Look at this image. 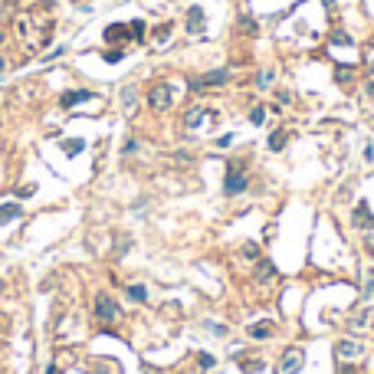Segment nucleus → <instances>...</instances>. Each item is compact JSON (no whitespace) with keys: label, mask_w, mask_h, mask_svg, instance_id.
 I'll list each match as a JSON object with an SVG mask.
<instances>
[{"label":"nucleus","mask_w":374,"mask_h":374,"mask_svg":"<svg viewBox=\"0 0 374 374\" xmlns=\"http://www.w3.org/2000/svg\"><path fill=\"white\" fill-rule=\"evenodd\" d=\"M368 95H374V82H368Z\"/></svg>","instance_id":"obj_24"},{"label":"nucleus","mask_w":374,"mask_h":374,"mask_svg":"<svg viewBox=\"0 0 374 374\" xmlns=\"http://www.w3.org/2000/svg\"><path fill=\"white\" fill-rule=\"evenodd\" d=\"M204 118H207V109H190L184 121H187V128H197V125H200Z\"/></svg>","instance_id":"obj_9"},{"label":"nucleus","mask_w":374,"mask_h":374,"mask_svg":"<svg viewBox=\"0 0 374 374\" xmlns=\"http://www.w3.org/2000/svg\"><path fill=\"white\" fill-rule=\"evenodd\" d=\"M269 148H273V151H282V148H286V132H273L269 135Z\"/></svg>","instance_id":"obj_12"},{"label":"nucleus","mask_w":374,"mask_h":374,"mask_svg":"<svg viewBox=\"0 0 374 374\" xmlns=\"http://www.w3.org/2000/svg\"><path fill=\"white\" fill-rule=\"evenodd\" d=\"M338 354L341 358H358V354H361V345H358V341H338Z\"/></svg>","instance_id":"obj_7"},{"label":"nucleus","mask_w":374,"mask_h":374,"mask_svg":"<svg viewBox=\"0 0 374 374\" xmlns=\"http://www.w3.org/2000/svg\"><path fill=\"white\" fill-rule=\"evenodd\" d=\"M197 361H200V368H210V364H213V358H210V354H200Z\"/></svg>","instance_id":"obj_22"},{"label":"nucleus","mask_w":374,"mask_h":374,"mask_svg":"<svg viewBox=\"0 0 374 374\" xmlns=\"http://www.w3.org/2000/svg\"><path fill=\"white\" fill-rule=\"evenodd\" d=\"M0 43H3V33H0Z\"/></svg>","instance_id":"obj_27"},{"label":"nucleus","mask_w":374,"mask_h":374,"mask_svg":"<svg viewBox=\"0 0 374 374\" xmlns=\"http://www.w3.org/2000/svg\"><path fill=\"white\" fill-rule=\"evenodd\" d=\"M89 92H66L63 95V109H72V105H79V102H86Z\"/></svg>","instance_id":"obj_10"},{"label":"nucleus","mask_w":374,"mask_h":374,"mask_svg":"<svg viewBox=\"0 0 374 374\" xmlns=\"http://www.w3.org/2000/svg\"><path fill=\"white\" fill-rule=\"evenodd\" d=\"M223 190H227V194H243V190H246V174H240L236 167H230V171H227V181H223Z\"/></svg>","instance_id":"obj_4"},{"label":"nucleus","mask_w":374,"mask_h":374,"mask_svg":"<svg viewBox=\"0 0 374 374\" xmlns=\"http://www.w3.org/2000/svg\"><path fill=\"white\" fill-rule=\"evenodd\" d=\"M223 82H230V69H217V72H207V76L194 79L190 89H210V86H223Z\"/></svg>","instance_id":"obj_3"},{"label":"nucleus","mask_w":374,"mask_h":374,"mask_svg":"<svg viewBox=\"0 0 374 374\" xmlns=\"http://www.w3.org/2000/svg\"><path fill=\"white\" fill-rule=\"evenodd\" d=\"M0 69H3V56H0Z\"/></svg>","instance_id":"obj_25"},{"label":"nucleus","mask_w":374,"mask_h":374,"mask_svg":"<svg viewBox=\"0 0 374 374\" xmlns=\"http://www.w3.org/2000/svg\"><path fill=\"white\" fill-rule=\"evenodd\" d=\"M263 118H266V109H253V112H250V121H253V125H263Z\"/></svg>","instance_id":"obj_19"},{"label":"nucleus","mask_w":374,"mask_h":374,"mask_svg":"<svg viewBox=\"0 0 374 374\" xmlns=\"http://www.w3.org/2000/svg\"><path fill=\"white\" fill-rule=\"evenodd\" d=\"M128 296H132L135 302H144V299H148V289L138 282V286H128Z\"/></svg>","instance_id":"obj_14"},{"label":"nucleus","mask_w":374,"mask_h":374,"mask_svg":"<svg viewBox=\"0 0 374 374\" xmlns=\"http://www.w3.org/2000/svg\"><path fill=\"white\" fill-rule=\"evenodd\" d=\"M250 335H253V338H266V335H269V325H250Z\"/></svg>","instance_id":"obj_18"},{"label":"nucleus","mask_w":374,"mask_h":374,"mask_svg":"<svg viewBox=\"0 0 374 374\" xmlns=\"http://www.w3.org/2000/svg\"><path fill=\"white\" fill-rule=\"evenodd\" d=\"M95 312H99L102 322H118V315H121L112 296H95Z\"/></svg>","instance_id":"obj_2"},{"label":"nucleus","mask_w":374,"mask_h":374,"mask_svg":"<svg viewBox=\"0 0 374 374\" xmlns=\"http://www.w3.org/2000/svg\"><path fill=\"white\" fill-rule=\"evenodd\" d=\"M200 30H204V10L190 7L187 10V33H200Z\"/></svg>","instance_id":"obj_6"},{"label":"nucleus","mask_w":374,"mask_h":374,"mask_svg":"<svg viewBox=\"0 0 374 374\" xmlns=\"http://www.w3.org/2000/svg\"><path fill=\"white\" fill-rule=\"evenodd\" d=\"M273 276H276V266L273 263H259V266H256V279H259V282L273 279Z\"/></svg>","instance_id":"obj_11"},{"label":"nucleus","mask_w":374,"mask_h":374,"mask_svg":"<svg viewBox=\"0 0 374 374\" xmlns=\"http://www.w3.org/2000/svg\"><path fill=\"white\" fill-rule=\"evenodd\" d=\"M171 102H174V92H171V86H154L151 89V95H148V105H151L154 112H164V109H171Z\"/></svg>","instance_id":"obj_1"},{"label":"nucleus","mask_w":374,"mask_h":374,"mask_svg":"<svg viewBox=\"0 0 374 374\" xmlns=\"http://www.w3.org/2000/svg\"><path fill=\"white\" fill-rule=\"evenodd\" d=\"M20 217V207L17 204H0V223H13Z\"/></svg>","instance_id":"obj_8"},{"label":"nucleus","mask_w":374,"mask_h":374,"mask_svg":"<svg viewBox=\"0 0 374 374\" xmlns=\"http://www.w3.org/2000/svg\"><path fill=\"white\" fill-rule=\"evenodd\" d=\"M354 223H358V227H364V223H368V207H364V204L354 210Z\"/></svg>","instance_id":"obj_17"},{"label":"nucleus","mask_w":374,"mask_h":374,"mask_svg":"<svg viewBox=\"0 0 374 374\" xmlns=\"http://www.w3.org/2000/svg\"><path fill=\"white\" fill-rule=\"evenodd\" d=\"M273 79H276V72H269V69H266V72H259V76H256V86H259V89H266L269 82H273Z\"/></svg>","instance_id":"obj_16"},{"label":"nucleus","mask_w":374,"mask_h":374,"mask_svg":"<svg viewBox=\"0 0 374 374\" xmlns=\"http://www.w3.org/2000/svg\"><path fill=\"white\" fill-rule=\"evenodd\" d=\"M302 361H305L302 348H292V351H286V358H282V374H296L299 368H302Z\"/></svg>","instance_id":"obj_5"},{"label":"nucleus","mask_w":374,"mask_h":374,"mask_svg":"<svg viewBox=\"0 0 374 374\" xmlns=\"http://www.w3.org/2000/svg\"><path fill=\"white\" fill-rule=\"evenodd\" d=\"M82 151V141H66V154H76Z\"/></svg>","instance_id":"obj_21"},{"label":"nucleus","mask_w":374,"mask_h":374,"mask_svg":"<svg viewBox=\"0 0 374 374\" xmlns=\"http://www.w3.org/2000/svg\"><path fill=\"white\" fill-rule=\"evenodd\" d=\"M128 33H132L135 40H141V36H144V23H141V20H135V23H128Z\"/></svg>","instance_id":"obj_15"},{"label":"nucleus","mask_w":374,"mask_h":374,"mask_svg":"<svg viewBox=\"0 0 374 374\" xmlns=\"http://www.w3.org/2000/svg\"><path fill=\"white\" fill-rule=\"evenodd\" d=\"M240 26H243V30H246V33H256V23L250 20V17H243V20H240Z\"/></svg>","instance_id":"obj_20"},{"label":"nucleus","mask_w":374,"mask_h":374,"mask_svg":"<svg viewBox=\"0 0 374 374\" xmlns=\"http://www.w3.org/2000/svg\"><path fill=\"white\" fill-rule=\"evenodd\" d=\"M46 374H59V371H56V364H49V368H46Z\"/></svg>","instance_id":"obj_23"},{"label":"nucleus","mask_w":374,"mask_h":374,"mask_svg":"<svg viewBox=\"0 0 374 374\" xmlns=\"http://www.w3.org/2000/svg\"><path fill=\"white\" fill-rule=\"evenodd\" d=\"M125 30H128V26L115 23V26H109V30H105V40H109V43H115V40H121V36H125Z\"/></svg>","instance_id":"obj_13"},{"label":"nucleus","mask_w":374,"mask_h":374,"mask_svg":"<svg viewBox=\"0 0 374 374\" xmlns=\"http://www.w3.org/2000/svg\"><path fill=\"white\" fill-rule=\"evenodd\" d=\"M0 292H3V279H0Z\"/></svg>","instance_id":"obj_26"}]
</instances>
